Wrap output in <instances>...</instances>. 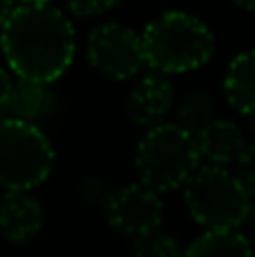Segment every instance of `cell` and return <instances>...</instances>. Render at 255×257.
Listing matches in <instances>:
<instances>
[{
    "label": "cell",
    "mask_w": 255,
    "mask_h": 257,
    "mask_svg": "<svg viewBox=\"0 0 255 257\" xmlns=\"http://www.w3.org/2000/svg\"><path fill=\"white\" fill-rule=\"evenodd\" d=\"M0 48L18 79L48 86L70 68L77 36L70 18L54 5H18L0 27Z\"/></svg>",
    "instance_id": "6da1fadb"
},
{
    "label": "cell",
    "mask_w": 255,
    "mask_h": 257,
    "mask_svg": "<svg viewBox=\"0 0 255 257\" xmlns=\"http://www.w3.org/2000/svg\"><path fill=\"white\" fill-rule=\"evenodd\" d=\"M145 63L158 75L190 72L208 63L215 52V34L206 21L183 9H167L145 25Z\"/></svg>",
    "instance_id": "7a4b0ae2"
},
{
    "label": "cell",
    "mask_w": 255,
    "mask_h": 257,
    "mask_svg": "<svg viewBox=\"0 0 255 257\" xmlns=\"http://www.w3.org/2000/svg\"><path fill=\"white\" fill-rule=\"evenodd\" d=\"M199 149L192 133L174 122L147 128L136 149V172L140 183L154 192H170L185 185L199 169Z\"/></svg>",
    "instance_id": "3957f363"
},
{
    "label": "cell",
    "mask_w": 255,
    "mask_h": 257,
    "mask_svg": "<svg viewBox=\"0 0 255 257\" xmlns=\"http://www.w3.org/2000/svg\"><path fill=\"white\" fill-rule=\"evenodd\" d=\"M54 147L36 124L0 117V187L7 192H30L50 176Z\"/></svg>",
    "instance_id": "277c9868"
},
{
    "label": "cell",
    "mask_w": 255,
    "mask_h": 257,
    "mask_svg": "<svg viewBox=\"0 0 255 257\" xmlns=\"http://www.w3.org/2000/svg\"><path fill=\"white\" fill-rule=\"evenodd\" d=\"M192 219L208 230H235L248 219L251 196L233 172L217 165L199 167L185 183Z\"/></svg>",
    "instance_id": "5b68a950"
},
{
    "label": "cell",
    "mask_w": 255,
    "mask_h": 257,
    "mask_svg": "<svg viewBox=\"0 0 255 257\" xmlns=\"http://www.w3.org/2000/svg\"><path fill=\"white\" fill-rule=\"evenodd\" d=\"M90 66L113 79H129L145 66L143 39L124 23H102L88 34L86 45Z\"/></svg>",
    "instance_id": "8992f818"
},
{
    "label": "cell",
    "mask_w": 255,
    "mask_h": 257,
    "mask_svg": "<svg viewBox=\"0 0 255 257\" xmlns=\"http://www.w3.org/2000/svg\"><path fill=\"white\" fill-rule=\"evenodd\" d=\"M106 221L117 232L129 237H138L147 230L161 226L163 219V201L161 194L149 190L143 183H129L111 190L104 201Z\"/></svg>",
    "instance_id": "52a82bcc"
},
{
    "label": "cell",
    "mask_w": 255,
    "mask_h": 257,
    "mask_svg": "<svg viewBox=\"0 0 255 257\" xmlns=\"http://www.w3.org/2000/svg\"><path fill=\"white\" fill-rule=\"evenodd\" d=\"M174 104V88L163 75H147L126 95V115L131 122L145 128L163 124Z\"/></svg>",
    "instance_id": "ba28073f"
},
{
    "label": "cell",
    "mask_w": 255,
    "mask_h": 257,
    "mask_svg": "<svg viewBox=\"0 0 255 257\" xmlns=\"http://www.w3.org/2000/svg\"><path fill=\"white\" fill-rule=\"evenodd\" d=\"M43 228V205L30 192H7L0 199V235L14 244H27Z\"/></svg>",
    "instance_id": "9c48e42d"
},
{
    "label": "cell",
    "mask_w": 255,
    "mask_h": 257,
    "mask_svg": "<svg viewBox=\"0 0 255 257\" xmlns=\"http://www.w3.org/2000/svg\"><path fill=\"white\" fill-rule=\"evenodd\" d=\"M194 140H197L199 156H203L208 163L217 167L237 163L248 147L244 128L230 120H212L194 136Z\"/></svg>",
    "instance_id": "30bf717a"
},
{
    "label": "cell",
    "mask_w": 255,
    "mask_h": 257,
    "mask_svg": "<svg viewBox=\"0 0 255 257\" xmlns=\"http://www.w3.org/2000/svg\"><path fill=\"white\" fill-rule=\"evenodd\" d=\"M224 97L244 115L255 113V50L233 57L224 75Z\"/></svg>",
    "instance_id": "8fae6325"
},
{
    "label": "cell",
    "mask_w": 255,
    "mask_h": 257,
    "mask_svg": "<svg viewBox=\"0 0 255 257\" xmlns=\"http://www.w3.org/2000/svg\"><path fill=\"white\" fill-rule=\"evenodd\" d=\"M54 106V95L45 84L39 81H27L18 79L12 86V97H9V111L12 117L23 122H34L43 120Z\"/></svg>",
    "instance_id": "7c38bea8"
},
{
    "label": "cell",
    "mask_w": 255,
    "mask_h": 257,
    "mask_svg": "<svg viewBox=\"0 0 255 257\" xmlns=\"http://www.w3.org/2000/svg\"><path fill=\"white\" fill-rule=\"evenodd\" d=\"M183 257H253V248L237 230H206L185 248Z\"/></svg>",
    "instance_id": "4fadbf2b"
},
{
    "label": "cell",
    "mask_w": 255,
    "mask_h": 257,
    "mask_svg": "<svg viewBox=\"0 0 255 257\" xmlns=\"http://www.w3.org/2000/svg\"><path fill=\"white\" fill-rule=\"evenodd\" d=\"M215 120V102L203 90H192L188 93L176 106V122L181 128L197 136L203 126H208Z\"/></svg>",
    "instance_id": "5bb4252c"
},
{
    "label": "cell",
    "mask_w": 255,
    "mask_h": 257,
    "mask_svg": "<svg viewBox=\"0 0 255 257\" xmlns=\"http://www.w3.org/2000/svg\"><path fill=\"white\" fill-rule=\"evenodd\" d=\"M131 253L134 257H183V248L170 232L154 228V230L134 237Z\"/></svg>",
    "instance_id": "9a60e30c"
},
{
    "label": "cell",
    "mask_w": 255,
    "mask_h": 257,
    "mask_svg": "<svg viewBox=\"0 0 255 257\" xmlns=\"http://www.w3.org/2000/svg\"><path fill=\"white\" fill-rule=\"evenodd\" d=\"M237 181L248 192V196H255V145H248L242 158L237 160V172H235Z\"/></svg>",
    "instance_id": "2e32d148"
},
{
    "label": "cell",
    "mask_w": 255,
    "mask_h": 257,
    "mask_svg": "<svg viewBox=\"0 0 255 257\" xmlns=\"http://www.w3.org/2000/svg\"><path fill=\"white\" fill-rule=\"evenodd\" d=\"M120 0H66L68 9H70L75 16H95V14H102L106 9L115 7Z\"/></svg>",
    "instance_id": "e0dca14e"
},
{
    "label": "cell",
    "mask_w": 255,
    "mask_h": 257,
    "mask_svg": "<svg viewBox=\"0 0 255 257\" xmlns=\"http://www.w3.org/2000/svg\"><path fill=\"white\" fill-rule=\"evenodd\" d=\"M12 79H9V72L0 66V117L9 111V97H12Z\"/></svg>",
    "instance_id": "ac0fdd59"
},
{
    "label": "cell",
    "mask_w": 255,
    "mask_h": 257,
    "mask_svg": "<svg viewBox=\"0 0 255 257\" xmlns=\"http://www.w3.org/2000/svg\"><path fill=\"white\" fill-rule=\"evenodd\" d=\"M12 9H14V0H0V27H3L5 21L9 18Z\"/></svg>",
    "instance_id": "d6986e66"
},
{
    "label": "cell",
    "mask_w": 255,
    "mask_h": 257,
    "mask_svg": "<svg viewBox=\"0 0 255 257\" xmlns=\"http://www.w3.org/2000/svg\"><path fill=\"white\" fill-rule=\"evenodd\" d=\"M246 133L248 138H251V142H248V145H255V113L253 115H246Z\"/></svg>",
    "instance_id": "ffe728a7"
},
{
    "label": "cell",
    "mask_w": 255,
    "mask_h": 257,
    "mask_svg": "<svg viewBox=\"0 0 255 257\" xmlns=\"http://www.w3.org/2000/svg\"><path fill=\"white\" fill-rule=\"evenodd\" d=\"M235 5H239L242 9H248V12H255V0H233Z\"/></svg>",
    "instance_id": "44dd1931"
},
{
    "label": "cell",
    "mask_w": 255,
    "mask_h": 257,
    "mask_svg": "<svg viewBox=\"0 0 255 257\" xmlns=\"http://www.w3.org/2000/svg\"><path fill=\"white\" fill-rule=\"evenodd\" d=\"M23 5H50L52 0H21Z\"/></svg>",
    "instance_id": "7402d4cb"
},
{
    "label": "cell",
    "mask_w": 255,
    "mask_h": 257,
    "mask_svg": "<svg viewBox=\"0 0 255 257\" xmlns=\"http://www.w3.org/2000/svg\"><path fill=\"white\" fill-rule=\"evenodd\" d=\"M248 219H251L253 228H255V203H251V212H248Z\"/></svg>",
    "instance_id": "603a6c76"
}]
</instances>
